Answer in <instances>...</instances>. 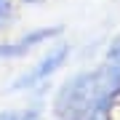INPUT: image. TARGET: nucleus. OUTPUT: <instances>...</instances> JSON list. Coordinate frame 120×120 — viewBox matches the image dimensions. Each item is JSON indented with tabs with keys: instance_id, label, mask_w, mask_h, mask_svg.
I'll list each match as a JSON object with an SVG mask.
<instances>
[{
	"instance_id": "9",
	"label": "nucleus",
	"mask_w": 120,
	"mask_h": 120,
	"mask_svg": "<svg viewBox=\"0 0 120 120\" xmlns=\"http://www.w3.org/2000/svg\"><path fill=\"white\" fill-rule=\"evenodd\" d=\"M91 120H109V117H91Z\"/></svg>"
},
{
	"instance_id": "2",
	"label": "nucleus",
	"mask_w": 120,
	"mask_h": 120,
	"mask_svg": "<svg viewBox=\"0 0 120 120\" xmlns=\"http://www.w3.org/2000/svg\"><path fill=\"white\" fill-rule=\"evenodd\" d=\"M69 53H72L69 43H56V45H51L30 69H24L19 77H13L11 91L19 94V91H35L38 86H43L51 75H56V72L69 61Z\"/></svg>"
},
{
	"instance_id": "8",
	"label": "nucleus",
	"mask_w": 120,
	"mask_h": 120,
	"mask_svg": "<svg viewBox=\"0 0 120 120\" xmlns=\"http://www.w3.org/2000/svg\"><path fill=\"white\" fill-rule=\"evenodd\" d=\"M8 24V13H0V27H5Z\"/></svg>"
},
{
	"instance_id": "5",
	"label": "nucleus",
	"mask_w": 120,
	"mask_h": 120,
	"mask_svg": "<svg viewBox=\"0 0 120 120\" xmlns=\"http://www.w3.org/2000/svg\"><path fill=\"white\" fill-rule=\"evenodd\" d=\"M22 120H40V109H38V107H32V109L22 112Z\"/></svg>"
},
{
	"instance_id": "4",
	"label": "nucleus",
	"mask_w": 120,
	"mask_h": 120,
	"mask_svg": "<svg viewBox=\"0 0 120 120\" xmlns=\"http://www.w3.org/2000/svg\"><path fill=\"white\" fill-rule=\"evenodd\" d=\"M107 61H115V64H120V35L115 40L109 43V48H107V56H104Z\"/></svg>"
},
{
	"instance_id": "3",
	"label": "nucleus",
	"mask_w": 120,
	"mask_h": 120,
	"mask_svg": "<svg viewBox=\"0 0 120 120\" xmlns=\"http://www.w3.org/2000/svg\"><path fill=\"white\" fill-rule=\"evenodd\" d=\"M64 27H38V30L24 32L22 38L11 40V43H0V59H22L32 51V48H40L43 43H51V40L61 38Z\"/></svg>"
},
{
	"instance_id": "1",
	"label": "nucleus",
	"mask_w": 120,
	"mask_h": 120,
	"mask_svg": "<svg viewBox=\"0 0 120 120\" xmlns=\"http://www.w3.org/2000/svg\"><path fill=\"white\" fill-rule=\"evenodd\" d=\"M120 99V64L107 61L94 69L69 75L59 86L51 104L53 120L109 117Z\"/></svg>"
},
{
	"instance_id": "7",
	"label": "nucleus",
	"mask_w": 120,
	"mask_h": 120,
	"mask_svg": "<svg viewBox=\"0 0 120 120\" xmlns=\"http://www.w3.org/2000/svg\"><path fill=\"white\" fill-rule=\"evenodd\" d=\"M11 11V0H0V13H8Z\"/></svg>"
},
{
	"instance_id": "6",
	"label": "nucleus",
	"mask_w": 120,
	"mask_h": 120,
	"mask_svg": "<svg viewBox=\"0 0 120 120\" xmlns=\"http://www.w3.org/2000/svg\"><path fill=\"white\" fill-rule=\"evenodd\" d=\"M0 120H22V115H19V112H3Z\"/></svg>"
}]
</instances>
